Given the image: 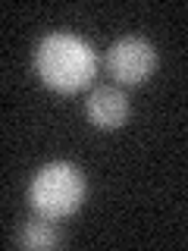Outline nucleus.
Instances as JSON below:
<instances>
[{"label": "nucleus", "mask_w": 188, "mask_h": 251, "mask_svg": "<svg viewBox=\"0 0 188 251\" xmlns=\"http://www.w3.org/2000/svg\"><path fill=\"white\" fill-rule=\"evenodd\" d=\"M107 69H110V75L122 85H141V82H147L151 73L157 69V50L147 38L125 35V38L110 44Z\"/></svg>", "instance_id": "3"}, {"label": "nucleus", "mask_w": 188, "mask_h": 251, "mask_svg": "<svg viewBox=\"0 0 188 251\" xmlns=\"http://www.w3.org/2000/svg\"><path fill=\"white\" fill-rule=\"evenodd\" d=\"M16 242H19L22 248H53V245H60V232H57V226H53V220L38 214V217H31V220L22 223Z\"/></svg>", "instance_id": "5"}, {"label": "nucleus", "mask_w": 188, "mask_h": 251, "mask_svg": "<svg viewBox=\"0 0 188 251\" xmlns=\"http://www.w3.org/2000/svg\"><path fill=\"white\" fill-rule=\"evenodd\" d=\"M35 73L53 91H82L97 73V53L72 31H50L35 44Z\"/></svg>", "instance_id": "1"}, {"label": "nucleus", "mask_w": 188, "mask_h": 251, "mask_svg": "<svg viewBox=\"0 0 188 251\" xmlns=\"http://www.w3.org/2000/svg\"><path fill=\"white\" fill-rule=\"evenodd\" d=\"M85 192H88L85 173L69 160H53V163H44L31 176L28 204L35 207V214H41L47 220H63L82 207Z\"/></svg>", "instance_id": "2"}, {"label": "nucleus", "mask_w": 188, "mask_h": 251, "mask_svg": "<svg viewBox=\"0 0 188 251\" xmlns=\"http://www.w3.org/2000/svg\"><path fill=\"white\" fill-rule=\"evenodd\" d=\"M85 113H88L94 129L113 132V129H119L125 123V116H129V98H125L119 88H113V85H100V88H94L88 94Z\"/></svg>", "instance_id": "4"}]
</instances>
